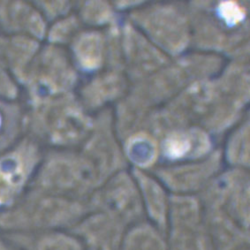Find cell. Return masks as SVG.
I'll list each match as a JSON object with an SVG mask.
<instances>
[{
    "label": "cell",
    "instance_id": "cell-1",
    "mask_svg": "<svg viewBox=\"0 0 250 250\" xmlns=\"http://www.w3.org/2000/svg\"><path fill=\"white\" fill-rule=\"evenodd\" d=\"M219 13L227 24L235 25L245 17V12L240 5L232 1L222 2L219 5Z\"/></svg>",
    "mask_w": 250,
    "mask_h": 250
},
{
    "label": "cell",
    "instance_id": "cell-2",
    "mask_svg": "<svg viewBox=\"0 0 250 250\" xmlns=\"http://www.w3.org/2000/svg\"><path fill=\"white\" fill-rule=\"evenodd\" d=\"M191 144L189 140L182 135H174L167 140L166 150L167 155L171 158L183 157L189 151Z\"/></svg>",
    "mask_w": 250,
    "mask_h": 250
},
{
    "label": "cell",
    "instance_id": "cell-3",
    "mask_svg": "<svg viewBox=\"0 0 250 250\" xmlns=\"http://www.w3.org/2000/svg\"><path fill=\"white\" fill-rule=\"evenodd\" d=\"M9 168H0V200L9 196L11 190L14 188L17 182L18 174H14Z\"/></svg>",
    "mask_w": 250,
    "mask_h": 250
}]
</instances>
